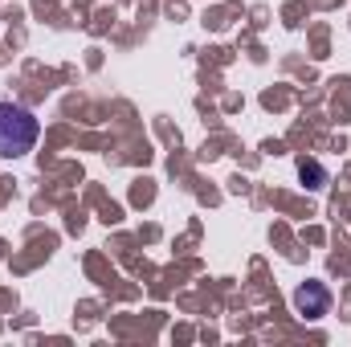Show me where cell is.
<instances>
[{
  "label": "cell",
  "mask_w": 351,
  "mask_h": 347,
  "mask_svg": "<svg viewBox=\"0 0 351 347\" xmlns=\"http://www.w3.org/2000/svg\"><path fill=\"white\" fill-rule=\"evenodd\" d=\"M37 135H41V123L33 119V110L16 102H0V160H16L33 152Z\"/></svg>",
  "instance_id": "1"
},
{
  "label": "cell",
  "mask_w": 351,
  "mask_h": 347,
  "mask_svg": "<svg viewBox=\"0 0 351 347\" xmlns=\"http://www.w3.org/2000/svg\"><path fill=\"white\" fill-rule=\"evenodd\" d=\"M294 307H298V315H306V319H323L327 307H331V290H327L323 282H306V286L294 294Z\"/></svg>",
  "instance_id": "2"
},
{
  "label": "cell",
  "mask_w": 351,
  "mask_h": 347,
  "mask_svg": "<svg viewBox=\"0 0 351 347\" xmlns=\"http://www.w3.org/2000/svg\"><path fill=\"white\" fill-rule=\"evenodd\" d=\"M302 176H311V180H315L311 188H323V180H327V176L319 172V164H302Z\"/></svg>",
  "instance_id": "3"
}]
</instances>
